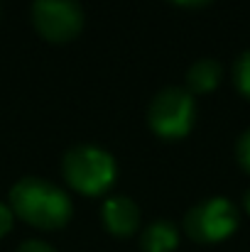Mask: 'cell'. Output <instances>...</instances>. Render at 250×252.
Listing matches in <instances>:
<instances>
[{"label":"cell","instance_id":"cell-8","mask_svg":"<svg viewBox=\"0 0 250 252\" xmlns=\"http://www.w3.org/2000/svg\"><path fill=\"white\" fill-rule=\"evenodd\" d=\"M221 81V64L216 59H199L189 66L186 71V84H189V93H206L214 91Z\"/></svg>","mask_w":250,"mask_h":252},{"label":"cell","instance_id":"cell-11","mask_svg":"<svg viewBox=\"0 0 250 252\" xmlns=\"http://www.w3.org/2000/svg\"><path fill=\"white\" fill-rule=\"evenodd\" d=\"M12 216H15L12 208H7L5 203H0V238L10 233V228H12Z\"/></svg>","mask_w":250,"mask_h":252},{"label":"cell","instance_id":"cell-12","mask_svg":"<svg viewBox=\"0 0 250 252\" xmlns=\"http://www.w3.org/2000/svg\"><path fill=\"white\" fill-rule=\"evenodd\" d=\"M17 252H54L47 243H42V240H25L20 248H17Z\"/></svg>","mask_w":250,"mask_h":252},{"label":"cell","instance_id":"cell-3","mask_svg":"<svg viewBox=\"0 0 250 252\" xmlns=\"http://www.w3.org/2000/svg\"><path fill=\"white\" fill-rule=\"evenodd\" d=\"M150 127L162 140H179L191 130L194 123V98L186 88H162L150 103Z\"/></svg>","mask_w":250,"mask_h":252},{"label":"cell","instance_id":"cell-13","mask_svg":"<svg viewBox=\"0 0 250 252\" xmlns=\"http://www.w3.org/2000/svg\"><path fill=\"white\" fill-rule=\"evenodd\" d=\"M172 2H177V5H186V7H194V5H204V2H209V0H172Z\"/></svg>","mask_w":250,"mask_h":252},{"label":"cell","instance_id":"cell-4","mask_svg":"<svg viewBox=\"0 0 250 252\" xmlns=\"http://www.w3.org/2000/svg\"><path fill=\"white\" fill-rule=\"evenodd\" d=\"M238 228V211L228 198H206L184 218V230L196 243H221Z\"/></svg>","mask_w":250,"mask_h":252},{"label":"cell","instance_id":"cell-14","mask_svg":"<svg viewBox=\"0 0 250 252\" xmlns=\"http://www.w3.org/2000/svg\"><path fill=\"white\" fill-rule=\"evenodd\" d=\"M243 201H246V208H248V213H250V189L246 191V198H243Z\"/></svg>","mask_w":250,"mask_h":252},{"label":"cell","instance_id":"cell-2","mask_svg":"<svg viewBox=\"0 0 250 252\" xmlns=\"http://www.w3.org/2000/svg\"><path fill=\"white\" fill-rule=\"evenodd\" d=\"M62 171L71 189H76L79 193H86V196H98L113 184L115 162L108 152L98 147L79 145L64 155Z\"/></svg>","mask_w":250,"mask_h":252},{"label":"cell","instance_id":"cell-1","mask_svg":"<svg viewBox=\"0 0 250 252\" xmlns=\"http://www.w3.org/2000/svg\"><path fill=\"white\" fill-rule=\"evenodd\" d=\"M10 208L39 230H57L71 218L69 196L57 184L37 176H25L10 189Z\"/></svg>","mask_w":250,"mask_h":252},{"label":"cell","instance_id":"cell-5","mask_svg":"<svg viewBox=\"0 0 250 252\" xmlns=\"http://www.w3.org/2000/svg\"><path fill=\"white\" fill-rule=\"evenodd\" d=\"M32 25L49 42H69L81 32L83 12L79 0H35Z\"/></svg>","mask_w":250,"mask_h":252},{"label":"cell","instance_id":"cell-10","mask_svg":"<svg viewBox=\"0 0 250 252\" xmlns=\"http://www.w3.org/2000/svg\"><path fill=\"white\" fill-rule=\"evenodd\" d=\"M236 157H238L241 167L246 169V171H250V130H246L241 135V140L236 145Z\"/></svg>","mask_w":250,"mask_h":252},{"label":"cell","instance_id":"cell-6","mask_svg":"<svg viewBox=\"0 0 250 252\" xmlns=\"http://www.w3.org/2000/svg\"><path fill=\"white\" fill-rule=\"evenodd\" d=\"M103 223L113 235L128 238L138 230L140 211L128 196H113L103 203Z\"/></svg>","mask_w":250,"mask_h":252},{"label":"cell","instance_id":"cell-9","mask_svg":"<svg viewBox=\"0 0 250 252\" xmlns=\"http://www.w3.org/2000/svg\"><path fill=\"white\" fill-rule=\"evenodd\" d=\"M233 84L246 98H250V52H243L236 59V64H233Z\"/></svg>","mask_w":250,"mask_h":252},{"label":"cell","instance_id":"cell-7","mask_svg":"<svg viewBox=\"0 0 250 252\" xmlns=\"http://www.w3.org/2000/svg\"><path fill=\"white\" fill-rule=\"evenodd\" d=\"M177 243H179L177 228H174V223H169L165 218L150 223L140 235L143 252H172L177 248Z\"/></svg>","mask_w":250,"mask_h":252}]
</instances>
